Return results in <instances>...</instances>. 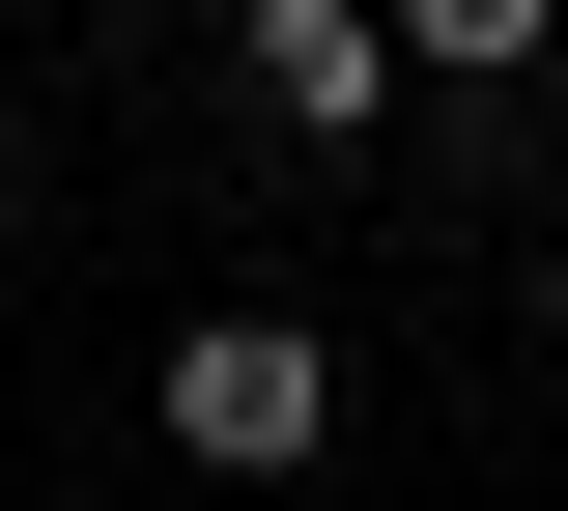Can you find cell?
Returning <instances> with one entry per match:
<instances>
[{"label":"cell","instance_id":"6da1fadb","mask_svg":"<svg viewBox=\"0 0 568 511\" xmlns=\"http://www.w3.org/2000/svg\"><path fill=\"white\" fill-rule=\"evenodd\" d=\"M142 398H171V454H200V483H313V427H342V341H313V313H200Z\"/></svg>","mask_w":568,"mask_h":511},{"label":"cell","instance_id":"7a4b0ae2","mask_svg":"<svg viewBox=\"0 0 568 511\" xmlns=\"http://www.w3.org/2000/svg\"><path fill=\"white\" fill-rule=\"evenodd\" d=\"M227 85H256L284 143H369V114H398V0H256V29H227Z\"/></svg>","mask_w":568,"mask_h":511},{"label":"cell","instance_id":"3957f363","mask_svg":"<svg viewBox=\"0 0 568 511\" xmlns=\"http://www.w3.org/2000/svg\"><path fill=\"white\" fill-rule=\"evenodd\" d=\"M540 29L568 0H398V58H455V85H540Z\"/></svg>","mask_w":568,"mask_h":511},{"label":"cell","instance_id":"277c9868","mask_svg":"<svg viewBox=\"0 0 568 511\" xmlns=\"http://www.w3.org/2000/svg\"><path fill=\"white\" fill-rule=\"evenodd\" d=\"M0 227H29V114H0Z\"/></svg>","mask_w":568,"mask_h":511},{"label":"cell","instance_id":"5b68a950","mask_svg":"<svg viewBox=\"0 0 568 511\" xmlns=\"http://www.w3.org/2000/svg\"><path fill=\"white\" fill-rule=\"evenodd\" d=\"M540 341H568V256H540Z\"/></svg>","mask_w":568,"mask_h":511}]
</instances>
